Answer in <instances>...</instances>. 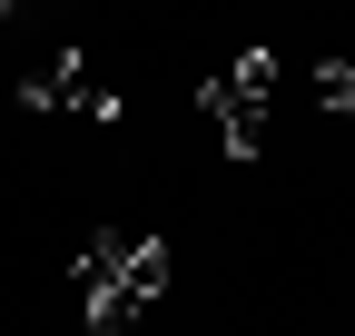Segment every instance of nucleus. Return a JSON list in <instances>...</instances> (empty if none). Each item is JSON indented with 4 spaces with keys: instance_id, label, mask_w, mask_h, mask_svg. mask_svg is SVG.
Segmentation results:
<instances>
[{
    "instance_id": "20e7f679",
    "label": "nucleus",
    "mask_w": 355,
    "mask_h": 336,
    "mask_svg": "<svg viewBox=\"0 0 355 336\" xmlns=\"http://www.w3.org/2000/svg\"><path fill=\"white\" fill-rule=\"evenodd\" d=\"M139 317H148V297H139V287H109V297L89 307V326H99V336H139Z\"/></svg>"
},
{
    "instance_id": "7ed1b4c3",
    "label": "nucleus",
    "mask_w": 355,
    "mask_h": 336,
    "mask_svg": "<svg viewBox=\"0 0 355 336\" xmlns=\"http://www.w3.org/2000/svg\"><path fill=\"white\" fill-rule=\"evenodd\" d=\"M168 277H178V258H168V237H128V267H119V287H139V297H158Z\"/></svg>"
},
{
    "instance_id": "39448f33",
    "label": "nucleus",
    "mask_w": 355,
    "mask_h": 336,
    "mask_svg": "<svg viewBox=\"0 0 355 336\" xmlns=\"http://www.w3.org/2000/svg\"><path fill=\"white\" fill-rule=\"evenodd\" d=\"M316 99H326V109H345V119H355V60H336V50H326V60H316Z\"/></svg>"
},
{
    "instance_id": "f257e3e1",
    "label": "nucleus",
    "mask_w": 355,
    "mask_h": 336,
    "mask_svg": "<svg viewBox=\"0 0 355 336\" xmlns=\"http://www.w3.org/2000/svg\"><path fill=\"white\" fill-rule=\"evenodd\" d=\"M266 90H277V60H266V50H237V60L198 90V109L217 119L227 158H257V139H266Z\"/></svg>"
},
{
    "instance_id": "f03ea898",
    "label": "nucleus",
    "mask_w": 355,
    "mask_h": 336,
    "mask_svg": "<svg viewBox=\"0 0 355 336\" xmlns=\"http://www.w3.org/2000/svg\"><path fill=\"white\" fill-rule=\"evenodd\" d=\"M20 109H99V119H119V109H109V90H99V69H89L79 50L40 60V69L20 79Z\"/></svg>"
}]
</instances>
